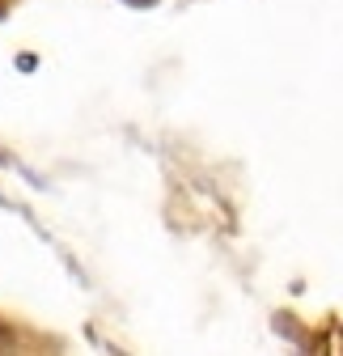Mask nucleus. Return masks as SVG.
<instances>
[]
</instances>
